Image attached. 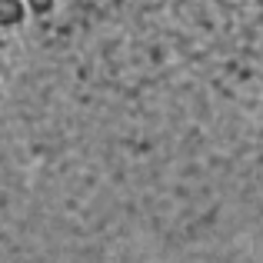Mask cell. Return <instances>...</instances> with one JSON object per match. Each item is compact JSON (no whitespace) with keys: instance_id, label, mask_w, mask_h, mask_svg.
Segmentation results:
<instances>
[{"instance_id":"cell-1","label":"cell","mask_w":263,"mask_h":263,"mask_svg":"<svg viewBox=\"0 0 263 263\" xmlns=\"http://www.w3.org/2000/svg\"><path fill=\"white\" fill-rule=\"evenodd\" d=\"M27 17L24 0H0V27H17Z\"/></svg>"},{"instance_id":"cell-2","label":"cell","mask_w":263,"mask_h":263,"mask_svg":"<svg viewBox=\"0 0 263 263\" xmlns=\"http://www.w3.org/2000/svg\"><path fill=\"white\" fill-rule=\"evenodd\" d=\"M27 4H30L33 13H47V10L53 7V0H27Z\"/></svg>"}]
</instances>
